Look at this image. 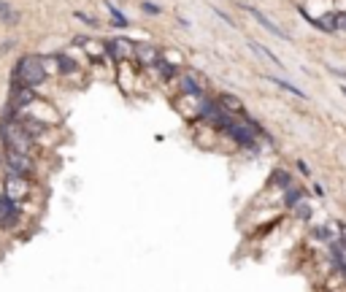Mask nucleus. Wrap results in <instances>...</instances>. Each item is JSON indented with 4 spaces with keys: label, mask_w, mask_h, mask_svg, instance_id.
Instances as JSON below:
<instances>
[{
    "label": "nucleus",
    "mask_w": 346,
    "mask_h": 292,
    "mask_svg": "<svg viewBox=\"0 0 346 292\" xmlns=\"http://www.w3.org/2000/svg\"><path fill=\"white\" fill-rule=\"evenodd\" d=\"M44 78H46V70L41 65V60H35V57H22L17 70H14V87H19V84L38 87Z\"/></svg>",
    "instance_id": "1"
},
{
    "label": "nucleus",
    "mask_w": 346,
    "mask_h": 292,
    "mask_svg": "<svg viewBox=\"0 0 346 292\" xmlns=\"http://www.w3.org/2000/svg\"><path fill=\"white\" fill-rule=\"evenodd\" d=\"M3 138H6V144H9V149H17V152H30V144H33V136L30 133H25V128H14L9 133V122L3 124Z\"/></svg>",
    "instance_id": "2"
},
{
    "label": "nucleus",
    "mask_w": 346,
    "mask_h": 292,
    "mask_svg": "<svg viewBox=\"0 0 346 292\" xmlns=\"http://www.w3.org/2000/svg\"><path fill=\"white\" fill-rule=\"evenodd\" d=\"M6 165H9V173H17V176H27L30 171V157L25 152H17V149H9V157H6Z\"/></svg>",
    "instance_id": "3"
},
{
    "label": "nucleus",
    "mask_w": 346,
    "mask_h": 292,
    "mask_svg": "<svg viewBox=\"0 0 346 292\" xmlns=\"http://www.w3.org/2000/svg\"><path fill=\"white\" fill-rule=\"evenodd\" d=\"M17 217H19V211H17V200L11 198H0V225L3 227H11L14 222H17Z\"/></svg>",
    "instance_id": "4"
},
{
    "label": "nucleus",
    "mask_w": 346,
    "mask_h": 292,
    "mask_svg": "<svg viewBox=\"0 0 346 292\" xmlns=\"http://www.w3.org/2000/svg\"><path fill=\"white\" fill-rule=\"evenodd\" d=\"M227 133H230V138H235L241 146H251V144H254V133H249V124H243V128H241V124H230Z\"/></svg>",
    "instance_id": "5"
},
{
    "label": "nucleus",
    "mask_w": 346,
    "mask_h": 292,
    "mask_svg": "<svg viewBox=\"0 0 346 292\" xmlns=\"http://www.w3.org/2000/svg\"><path fill=\"white\" fill-rule=\"evenodd\" d=\"M249 14H251V17H254V19H257V22H260V25H263L265 30H271V33L276 35V38H284V41H287V38H289V35H284V30H281L279 25H273V22H271L268 17H265L263 11H257L254 6H249Z\"/></svg>",
    "instance_id": "6"
},
{
    "label": "nucleus",
    "mask_w": 346,
    "mask_h": 292,
    "mask_svg": "<svg viewBox=\"0 0 346 292\" xmlns=\"http://www.w3.org/2000/svg\"><path fill=\"white\" fill-rule=\"evenodd\" d=\"M136 57L144 62V65H152V62H157V57H160V52H157L152 44H141V46H136Z\"/></svg>",
    "instance_id": "7"
},
{
    "label": "nucleus",
    "mask_w": 346,
    "mask_h": 292,
    "mask_svg": "<svg viewBox=\"0 0 346 292\" xmlns=\"http://www.w3.org/2000/svg\"><path fill=\"white\" fill-rule=\"evenodd\" d=\"M219 106L230 108V111H243V103L235 98V95H222V98H219Z\"/></svg>",
    "instance_id": "8"
},
{
    "label": "nucleus",
    "mask_w": 346,
    "mask_h": 292,
    "mask_svg": "<svg viewBox=\"0 0 346 292\" xmlns=\"http://www.w3.org/2000/svg\"><path fill=\"white\" fill-rule=\"evenodd\" d=\"M271 81L276 84V87H281V90H287V92H292L295 98H306V92L303 90H297L295 84H289V81H284V78H279V76H271Z\"/></svg>",
    "instance_id": "9"
},
{
    "label": "nucleus",
    "mask_w": 346,
    "mask_h": 292,
    "mask_svg": "<svg viewBox=\"0 0 346 292\" xmlns=\"http://www.w3.org/2000/svg\"><path fill=\"white\" fill-rule=\"evenodd\" d=\"M19 124H22V128H25V133H30L33 138H35V136H41V133L46 130V128H44V124L38 122V119H22Z\"/></svg>",
    "instance_id": "10"
},
{
    "label": "nucleus",
    "mask_w": 346,
    "mask_h": 292,
    "mask_svg": "<svg viewBox=\"0 0 346 292\" xmlns=\"http://www.w3.org/2000/svg\"><path fill=\"white\" fill-rule=\"evenodd\" d=\"M114 46H116V57H130V52H136V49H133V44L124 41V38L114 41Z\"/></svg>",
    "instance_id": "11"
},
{
    "label": "nucleus",
    "mask_w": 346,
    "mask_h": 292,
    "mask_svg": "<svg viewBox=\"0 0 346 292\" xmlns=\"http://www.w3.org/2000/svg\"><path fill=\"white\" fill-rule=\"evenodd\" d=\"M330 255H333V260H335L338 265H343V263H346V243H333Z\"/></svg>",
    "instance_id": "12"
},
{
    "label": "nucleus",
    "mask_w": 346,
    "mask_h": 292,
    "mask_svg": "<svg viewBox=\"0 0 346 292\" xmlns=\"http://www.w3.org/2000/svg\"><path fill=\"white\" fill-rule=\"evenodd\" d=\"M300 198H303L300 189H289V187H287V195H284V203H287V206H295V203H300Z\"/></svg>",
    "instance_id": "13"
},
{
    "label": "nucleus",
    "mask_w": 346,
    "mask_h": 292,
    "mask_svg": "<svg viewBox=\"0 0 346 292\" xmlns=\"http://www.w3.org/2000/svg\"><path fill=\"white\" fill-rule=\"evenodd\" d=\"M108 11H111V17H114V25H119V27H127V17H122V11H119V9H114V6L108 3Z\"/></svg>",
    "instance_id": "14"
},
{
    "label": "nucleus",
    "mask_w": 346,
    "mask_h": 292,
    "mask_svg": "<svg viewBox=\"0 0 346 292\" xmlns=\"http://www.w3.org/2000/svg\"><path fill=\"white\" fill-rule=\"evenodd\" d=\"M57 65H60V70H62V73H70V70L76 68V62H73V60H68L65 54H60V57H57Z\"/></svg>",
    "instance_id": "15"
},
{
    "label": "nucleus",
    "mask_w": 346,
    "mask_h": 292,
    "mask_svg": "<svg viewBox=\"0 0 346 292\" xmlns=\"http://www.w3.org/2000/svg\"><path fill=\"white\" fill-rule=\"evenodd\" d=\"M251 49H257L260 54H265V57H268L271 62H276V65L281 68V60H279V57H276V54H273L271 49H265V46H260V44H251Z\"/></svg>",
    "instance_id": "16"
},
{
    "label": "nucleus",
    "mask_w": 346,
    "mask_h": 292,
    "mask_svg": "<svg viewBox=\"0 0 346 292\" xmlns=\"http://www.w3.org/2000/svg\"><path fill=\"white\" fill-rule=\"evenodd\" d=\"M182 87H184V92H190V95H198L200 92V87L192 81V78H182Z\"/></svg>",
    "instance_id": "17"
},
{
    "label": "nucleus",
    "mask_w": 346,
    "mask_h": 292,
    "mask_svg": "<svg viewBox=\"0 0 346 292\" xmlns=\"http://www.w3.org/2000/svg\"><path fill=\"white\" fill-rule=\"evenodd\" d=\"M273 181H276L279 187H289V176H287V173H281V171L273 173Z\"/></svg>",
    "instance_id": "18"
},
{
    "label": "nucleus",
    "mask_w": 346,
    "mask_h": 292,
    "mask_svg": "<svg viewBox=\"0 0 346 292\" xmlns=\"http://www.w3.org/2000/svg\"><path fill=\"white\" fill-rule=\"evenodd\" d=\"M141 9H144L146 14H152V17H154V14H160V6L149 3V0H144V3H141Z\"/></svg>",
    "instance_id": "19"
},
{
    "label": "nucleus",
    "mask_w": 346,
    "mask_h": 292,
    "mask_svg": "<svg viewBox=\"0 0 346 292\" xmlns=\"http://www.w3.org/2000/svg\"><path fill=\"white\" fill-rule=\"evenodd\" d=\"M335 27L338 30H346V11H338L335 14Z\"/></svg>",
    "instance_id": "20"
},
{
    "label": "nucleus",
    "mask_w": 346,
    "mask_h": 292,
    "mask_svg": "<svg viewBox=\"0 0 346 292\" xmlns=\"http://www.w3.org/2000/svg\"><path fill=\"white\" fill-rule=\"evenodd\" d=\"M76 17L81 19V22H87V25H98V19H92V17H87L84 11H76Z\"/></svg>",
    "instance_id": "21"
},
{
    "label": "nucleus",
    "mask_w": 346,
    "mask_h": 292,
    "mask_svg": "<svg viewBox=\"0 0 346 292\" xmlns=\"http://www.w3.org/2000/svg\"><path fill=\"white\" fill-rule=\"evenodd\" d=\"M160 70L165 76H173V65H168V62H160Z\"/></svg>",
    "instance_id": "22"
},
{
    "label": "nucleus",
    "mask_w": 346,
    "mask_h": 292,
    "mask_svg": "<svg viewBox=\"0 0 346 292\" xmlns=\"http://www.w3.org/2000/svg\"><path fill=\"white\" fill-rule=\"evenodd\" d=\"M297 208H300V217H309V206H306V203H300Z\"/></svg>",
    "instance_id": "23"
},
{
    "label": "nucleus",
    "mask_w": 346,
    "mask_h": 292,
    "mask_svg": "<svg viewBox=\"0 0 346 292\" xmlns=\"http://www.w3.org/2000/svg\"><path fill=\"white\" fill-rule=\"evenodd\" d=\"M338 230H341V238H343V243H346V225L341 222V225H338Z\"/></svg>",
    "instance_id": "24"
},
{
    "label": "nucleus",
    "mask_w": 346,
    "mask_h": 292,
    "mask_svg": "<svg viewBox=\"0 0 346 292\" xmlns=\"http://www.w3.org/2000/svg\"><path fill=\"white\" fill-rule=\"evenodd\" d=\"M341 271H343V276H346V263H343V265H341Z\"/></svg>",
    "instance_id": "25"
},
{
    "label": "nucleus",
    "mask_w": 346,
    "mask_h": 292,
    "mask_svg": "<svg viewBox=\"0 0 346 292\" xmlns=\"http://www.w3.org/2000/svg\"><path fill=\"white\" fill-rule=\"evenodd\" d=\"M343 95H346V87H343Z\"/></svg>",
    "instance_id": "26"
}]
</instances>
